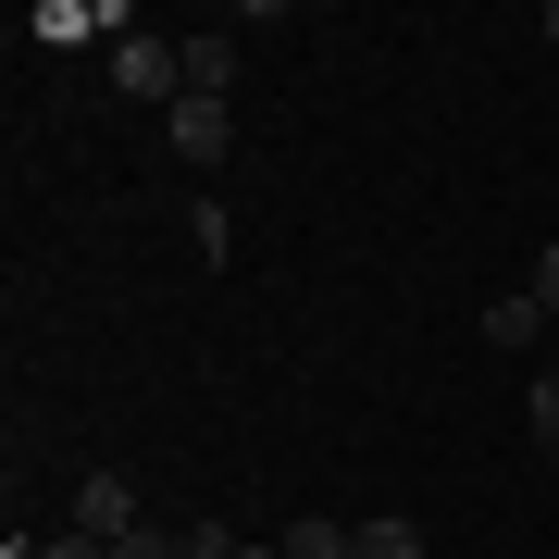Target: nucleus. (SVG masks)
Here are the masks:
<instances>
[{
    "mask_svg": "<svg viewBox=\"0 0 559 559\" xmlns=\"http://www.w3.org/2000/svg\"><path fill=\"white\" fill-rule=\"evenodd\" d=\"M112 87L175 112V100H187V38H138V25H124V38H112Z\"/></svg>",
    "mask_w": 559,
    "mask_h": 559,
    "instance_id": "obj_1",
    "label": "nucleus"
},
{
    "mask_svg": "<svg viewBox=\"0 0 559 559\" xmlns=\"http://www.w3.org/2000/svg\"><path fill=\"white\" fill-rule=\"evenodd\" d=\"M162 150H175L187 175H212V162L237 150V124H224V100H175V112H162Z\"/></svg>",
    "mask_w": 559,
    "mask_h": 559,
    "instance_id": "obj_2",
    "label": "nucleus"
},
{
    "mask_svg": "<svg viewBox=\"0 0 559 559\" xmlns=\"http://www.w3.org/2000/svg\"><path fill=\"white\" fill-rule=\"evenodd\" d=\"M138 522H150V510H138V485H124V473H87V485H75V535L124 547V535H138Z\"/></svg>",
    "mask_w": 559,
    "mask_h": 559,
    "instance_id": "obj_3",
    "label": "nucleus"
},
{
    "mask_svg": "<svg viewBox=\"0 0 559 559\" xmlns=\"http://www.w3.org/2000/svg\"><path fill=\"white\" fill-rule=\"evenodd\" d=\"M535 336H547V299H535V286L485 299V348H535Z\"/></svg>",
    "mask_w": 559,
    "mask_h": 559,
    "instance_id": "obj_4",
    "label": "nucleus"
},
{
    "mask_svg": "<svg viewBox=\"0 0 559 559\" xmlns=\"http://www.w3.org/2000/svg\"><path fill=\"white\" fill-rule=\"evenodd\" d=\"M274 547H286V559H360V522H323V510H311V522H286Z\"/></svg>",
    "mask_w": 559,
    "mask_h": 559,
    "instance_id": "obj_5",
    "label": "nucleus"
},
{
    "mask_svg": "<svg viewBox=\"0 0 559 559\" xmlns=\"http://www.w3.org/2000/svg\"><path fill=\"white\" fill-rule=\"evenodd\" d=\"M360 559H423V522L411 510H373V522H360Z\"/></svg>",
    "mask_w": 559,
    "mask_h": 559,
    "instance_id": "obj_6",
    "label": "nucleus"
},
{
    "mask_svg": "<svg viewBox=\"0 0 559 559\" xmlns=\"http://www.w3.org/2000/svg\"><path fill=\"white\" fill-rule=\"evenodd\" d=\"M187 237H200V261H237V224H224V200H200V212H187Z\"/></svg>",
    "mask_w": 559,
    "mask_h": 559,
    "instance_id": "obj_7",
    "label": "nucleus"
},
{
    "mask_svg": "<svg viewBox=\"0 0 559 559\" xmlns=\"http://www.w3.org/2000/svg\"><path fill=\"white\" fill-rule=\"evenodd\" d=\"M522 423H535V436L559 448V373H535V385H522Z\"/></svg>",
    "mask_w": 559,
    "mask_h": 559,
    "instance_id": "obj_8",
    "label": "nucleus"
},
{
    "mask_svg": "<svg viewBox=\"0 0 559 559\" xmlns=\"http://www.w3.org/2000/svg\"><path fill=\"white\" fill-rule=\"evenodd\" d=\"M38 559H112V547H100V535H50Z\"/></svg>",
    "mask_w": 559,
    "mask_h": 559,
    "instance_id": "obj_9",
    "label": "nucleus"
},
{
    "mask_svg": "<svg viewBox=\"0 0 559 559\" xmlns=\"http://www.w3.org/2000/svg\"><path fill=\"white\" fill-rule=\"evenodd\" d=\"M535 299H547V323H559V237H547V261H535Z\"/></svg>",
    "mask_w": 559,
    "mask_h": 559,
    "instance_id": "obj_10",
    "label": "nucleus"
},
{
    "mask_svg": "<svg viewBox=\"0 0 559 559\" xmlns=\"http://www.w3.org/2000/svg\"><path fill=\"white\" fill-rule=\"evenodd\" d=\"M224 559H286V547H274V535H237V547H224Z\"/></svg>",
    "mask_w": 559,
    "mask_h": 559,
    "instance_id": "obj_11",
    "label": "nucleus"
},
{
    "mask_svg": "<svg viewBox=\"0 0 559 559\" xmlns=\"http://www.w3.org/2000/svg\"><path fill=\"white\" fill-rule=\"evenodd\" d=\"M547 50H559V0H547Z\"/></svg>",
    "mask_w": 559,
    "mask_h": 559,
    "instance_id": "obj_12",
    "label": "nucleus"
}]
</instances>
